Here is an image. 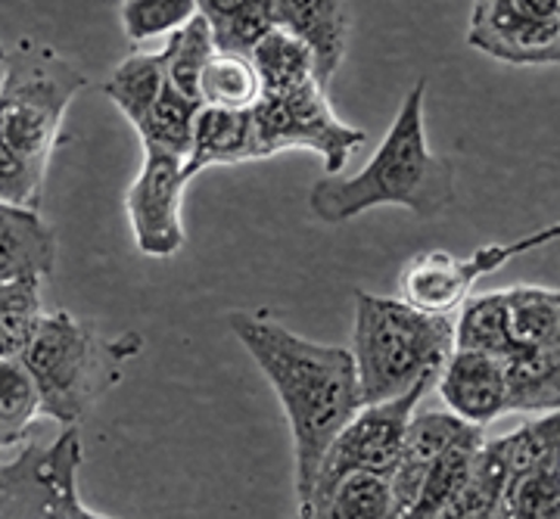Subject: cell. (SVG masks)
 <instances>
[{
    "label": "cell",
    "mask_w": 560,
    "mask_h": 519,
    "mask_svg": "<svg viewBox=\"0 0 560 519\" xmlns=\"http://www.w3.org/2000/svg\"><path fill=\"white\" fill-rule=\"evenodd\" d=\"M200 13L197 0H128L119 7L125 38L143 44L160 35H172Z\"/></svg>",
    "instance_id": "cell-30"
},
{
    "label": "cell",
    "mask_w": 560,
    "mask_h": 519,
    "mask_svg": "<svg viewBox=\"0 0 560 519\" xmlns=\"http://www.w3.org/2000/svg\"><path fill=\"white\" fill-rule=\"evenodd\" d=\"M455 349H474L495 358H508L514 352L511 327H508V299L504 290L480 293L464 302L455 320Z\"/></svg>",
    "instance_id": "cell-21"
},
{
    "label": "cell",
    "mask_w": 560,
    "mask_h": 519,
    "mask_svg": "<svg viewBox=\"0 0 560 519\" xmlns=\"http://www.w3.org/2000/svg\"><path fill=\"white\" fill-rule=\"evenodd\" d=\"M352 358L364 404L411 392L420 380L440 377L455 352V318L423 315L393 296L355 293Z\"/></svg>",
    "instance_id": "cell-3"
},
{
    "label": "cell",
    "mask_w": 560,
    "mask_h": 519,
    "mask_svg": "<svg viewBox=\"0 0 560 519\" xmlns=\"http://www.w3.org/2000/svg\"><path fill=\"white\" fill-rule=\"evenodd\" d=\"M495 519H560V458L511 470Z\"/></svg>",
    "instance_id": "cell-20"
},
{
    "label": "cell",
    "mask_w": 560,
    "mask_h": 519,
    "mask_svg": "<svg viewBox=\"0 0 560 519\" xmlns=\"http://www.w3.org/2000/svg\"><path fill=\"white\" fill-rule=\"evenodd\" d=\"M300 519H389V480L352 473Z\"/></svg>",
    "instance_id": "cell-29"
},
{
    "label": "cell",
    "mask_w": 560,
    "mask_h": 519,
    "mask_svg": "<svg viewBox=\"0 0 560 519\" xmlns=\"http://www.w3.org/2000/svg\"><path fill=\"white\" fill-rule=\"evenodd\" d=\"M504 261L501 243H486L474 256L458 259L445 249L418 252L405 261L399 274V299L423 315L452 318L455 308L470 299V290L482 274L499 271Z\"/></svg>",
    "instance_id": "cell-11"
},
{
    "label": "cell",
    "mask_w": 560,
    "mask_h": 519,
    "mask_svg": "<svg viewBox=\"0 0 560 519\" xmlns=\"http://www.w3.org/2000/svg\"><path fill=\"white\" fill-rule=\"evenodd\" d=\"M81 433L62 429L54 445H28L20 458L0 463V519H44L69 485H79Z\"/></svg>",
    "instance_id": "cell-10"
},
{
    "label": "cell",
    "mask_w": 560,
    "mask_h": 519,
    "mask_svg": "<svg viewBox=\"0 0 560 519\" xmlns=\"http://www.w3.org/2000/svg\"><path fill=\"white\" fill-rule=\"evenodd\" d=\"M259 160H268L283 150H312L324 160L330 178L342 172L349 156L368 140L361 128H352L334 113L330 97L308 81L287 94L261 97L253 109Z\"/></svg>",
    "instance_id": "cell-7"
},
{
    "label": "cell",
    "mask_w": 560,
    "mask_h": 519,
    "mask_svg": "<svg viewBox=\"0 0 560 519\" xmlns=\"http://www.w3.org/2000/svg\"><path fill=\"white\" fill-rule=\"evenodd\" d=\"M555 240H560V221H555L551 227H541L536 234H526L521 240L501 243V252H504V261H511L523 256V252H529V249H539V246H548V243Z\"/></svg>",
    "instance_id": "cell-33"
},
{
    "label": "cell",
    "mask_w": 560,
    "mask_h": 519,
    "mask_svg": "<svg viewBox=\"0 0 560 519\" xmlns=\"http://www.w3.org/2000/svg\"><path fill=\"white\" fill-rule=\"evenodd\" d=\"M165 81L168 79H165L160 54H135V57L121 60L116 72L103 81V94L116 103V109L135 128L153 109V103L160 101Z\"/></svg>",
    "instance_id": "cell-23"
},
{
    "label": "cell",
    "mask_w": 560,
    "mask_h": 519,
    "mask_svg": "<svg viewBox=\"0 0 560 519\" xmlns=\"http://www.w3.org/2000/svg\"><path fill=\"white\" fill-rule=\"evenodd\" d=\"M508 414L560 411V345L517 349L504 358Z\"/></svg>",
    "instance_id": "cell-16"
},
{
    "label": "cell",
    "mask_w": 560,
    "mask_h": 519,
    "mask_svg": "<svg viewBox=\"0 0 560 519\" xmlns=\"http://www.w3.org/2000/svg\"><path fill=\"white\" fill-rule=\"evenodd\" d=\"M504 299H508V327H511L514 352L560 345V290L517 283L504 290Z\"/></svg>",
    "instance_id": "cell-18"
},
{
    "label": "cell",
    "mask_w": 560,
    "mask_h": 519,
    "mask_svg": "<svg viewBox=\"0 0 560 519\" xmlns=\"http://www.w3.org/2000/svg\"><path fill=\"white\" fill-rule=\"evenodd\" d=\"M184 160L160 150H143L138 178L125 193V209L135 231V246L150 259H168L184 249Z\"/></svg>",
    "instance_id": "cell-9"
},
{
    "label": "cell",
    "mask_w": 560,
    "mask_h": 519,
    "mask_svg": "<svg viewBox=\"0 0 560 519\" xmlns=\"http://www.w3.org/2000/svg\"><path fill=\"white\" fill-rule=\"evenodd\" d=\"M427 81H418L389 125L371 162L342 178L327 175L308 193L312 215L324 224H346L381 205H399L418 219H436L455 200V168L427 140Z\"/></svg>",
    "instance_id": "cell-2"
},
{
    "label": "cell",
    "mask_w": 560,
    "mask_h": 519,
    "mask_svg": "<svg viewBox=\"0 0 560 519\" xmlns=\"http://www.w3.org/2000/svg\"><path fill=\"white\" fill-rule=\"evenodd\" d=\"M44 519H116V517H103V514H97V510L84 507L79 498V485H69L60 498L54 500V507L47 510V517Z\"/></svg>",
    "instance_id": "cell-32"
},
{
    "label": "cell",
    "mask_w": 560,
    "mask_h": 519,
    "mask_svg": "<svg viewBox=\"0 0 560 519\" xmlns=\"http://www.w3.org/2000/svg\"><path fill=\"white\" fill-rule=\"evenodd\" d=\"M249 60L256 66V75H259L261 97L287 94L293 87L315 81L308 50L296 38H290L287 32H280V28H275L268 38L261 40Z\"/></svg>",
    "instance_id": "cell-26"
},
{
    "label": "cell",
    "mask_w": 560,
    "mask_h": 519,
    "mask_svg": "<svg viewBox=\"0 0 560 519\" xmlns=\"http://www.w3.org/2000/svg\"><path fill=\"white\" fill-rule=\"evenodd\" d=\"M202 103L184 97L178 87H172L165 81V91L160 101L153 103V109L135 125L143 150H160V153H172L187 162L190 156V143H194V125L200 116Z\"/></svg>",
    "instance_id": "cell-19"
},
{
    "label": "cell",
    "mask_w": 560,
    "mask_h": 519,
    "mask_svg": "<svg viewBox=\"0 0 560 519\" xmlns=\"http://www.w3.org/2000/svg\"><path fill=\"white\" fill-rule=\"evenodd\" d=\"M200 13L209 22L215 54L249 60L261 40L275 32L271 0H202Z\"/></svg>",
    "instance_id": "cell-17"
},
{
    "label": "cell",
    "mask_w": 560,
    "mask_h": 519,
    "mask_svg": "<svg viewBox=\"0 0 560 519\" xmlns=\"http://www.w3.org/2000/svg\"><path fill=\"white\" fill-rule=\"evenodd\" d=\"M212 54H215V44H212L209 22L202 13H197L187 25H180L178 32H172L160 50V62L168 84L178 87L184 97L200 103L202 69L212 60Z\"/></svg>",
    "instance_id": "cell-22"
},
{
    "label": "cell",
    "mask_w": 560,
    "mask_h": 519,
    "mask_svg": "<svg viewBox=\"0 0 560 519\" xmlns=\"http://www.w3.org/2000/svg\"><path fill=\"white\" fill-rule=\"evenodd\" d=\"M234 337L271 382L293 436L296 507L312 498L318 470L330 445L364 408L355 358L340 345L302 340L278 320L231 315Z\"/></svg>",
    "instance_id": "cell-1"
},
{
    "label": "cell",
    "mask_w": 560,
    "mask_h": 519,
    "mask_svg": "<svg viewBox=\"0 0 560 519\" xmlns=\"http://www.w3.org/2000/svg\"><path fill=\"white\" fill-rule=\"evenodd\" d=\"M57 268V234L35 209L0 202V283L47 280Z\"/></svg>",
    "instance_id": "cell-14"
},
{
    "label": "cell",
    "mask_w": 560,
    "mask_h": 519,
    "mask_svg": "<svg viewBox=\"0 0 560 519\" xmlns=\"http://www.w3.org/2000/svg\"><path fill=\"white\" fill-rule=\"evenodd\" d=\"M40 417L38 386L22 358H0V448L25 439Z\"/></svg>",
    "instance_id": "cell-28"
},
{
    "label": "cell",
    "mask_w": 560,
    "mask_h": 519,
    "mask_svg": "<svg viewBox=\"0 0 560 519\" xmlns=\"http://www.w3.org/2000/svg\"><path fill=\"white\" fill-rule=\"evenodd\" d=\"M0 143L47 175L62 119L88 79L54 47L22 38L0 50Z\"/></svg>",
    "instance_id": "cell-5"
},
{
    "label": "cell",
    "mask_w": 560,
    "mask_h": 519,
    "mask_svg": "<svg viewBox=\"0 0 560 519\" xmlns=\"http://www.w3.org/2000/svg\"><path fill=\"white\" fill-rule=\"evenodd\" d=\"M467 44L508 66H560V0H482Z\"/></svg>",
    "instance_id": "cell-8"
},
{
    "label": "cell",
    "mask_w": 560,
    "mask_h": 519,
    "mask_svg": "<svg viewBox=\"0 0 560 519\" xmlns=\"http://www.w3.org/2000/svg\"><path fill=\"white\" fill-rule=\"evenodd\" d=\"M440 399L448 414H455L470 426H486L501 414H508V377H504V358L474 352V349H455L448 364L442 367Z\"/></svg>",
    "instance_id": "cell-13"
},
{
    "label": "cell",
    "mask_w": 560,
    "mask_h": 519,
    "mask_svg": "<svg viewBox=\"0 0 560 519\" xmlns=\"http://www.w3.org/2000/svg\"><path fill=\"white\" fill-rule=\"evenodd\" d=\"M40 283L25 278L0 283V358H22L44 323Z\"/></svg>",
    "instance_id": "cell-25"
},
{
    "label": "cell",
    "mask_w": 560,
    "mask_h": 519,
    "mask_svg": "<svg viewBox=\"0 0 560 519\" xmlns=\"http://www.w3.org/2000/svg\"><path fill=\"white\" fill-rule=\"evenodd\" d=\"M504 482H508V470L495 455V448L486 441L474 460L470 476L460 485V492L448 504L442 519H495L501 495H504Z\"/></svg>",
    "instance_id": "cell-27"
},
{
    "label": "cell",
    "mask_w": 560,
    "mask_h": 519,
    "mask_svg": "<svg viewBox=\"0 0 560 519\" xmlns=\"http://www.w3.org/2000/svg\"><path fill=\"white\" fill-rule=\"evenodd\" d=\"M44 178L28 162H22L16 153H10L0 143V202L20 205V209H35L38 212L40 193H44Z\"/></svg>",
    "instance_id": "cell-31"
},
{
    "label": "cell",
    "mask_w": 560,
    "mask_h": 519,
    "mask_svg": "<svg viewBox=\"0 0 560 519\" xmlns=\"http://www.w3.org/2000/svg\"><path fill=\"white\" fill-rule=\"evenodd\" d=\"M261 101V84L256 66L246 57L212 54L200 79V103L209 109L249 113Z\"/></svg>",
    "instance_id": "cell-24"
},
{
    "label": "cell",
    "mask_w": 560,
    "mask_h": 519,
    "mask_svg": "<svg viewBox=\"0 0 560 519\" xmlns=\"http://www.w3.org/2000/svg\"><path fill=\"white\" fill-rule=\"evenodd\" d=\"M440 377L420 380L411 392L399 399L381 401V404H364L352 423L342 429L337 441L330 445L327 458L320 463L318 480L312 488V498L296 507V519L315 510L320 500L327 498L346 476L352 473H374V476H393L405 451V433L415 417L423 396L436 386Z\"/></svg>",
    "instance_id": "cell-6"
},
{
    "label": "cell",
    "mask_w": 560,
    "mask_h": 519,
    "mask_svg": "<svg viewBox=\"0 0 560 519\" xmlns=\"http://www.w3.org/2000/svg\"><path fill=\"white\" fill-rule=\"evenodd\" d=\"M140 352L138 333L103 340L88 323L69 311L44 315L38 337L25 349L22 364L38 386L40 414L79 426L88 411L121 380L125 361Z\"/></svg>",
    "instance_id": "cell-4"
},
{
    "label": "cell",
    "mask_w": 560,
    "mask_h": 519,
    "mask_svg": "<svg viewBox=\"0 0 560 519\" xmlns=\"http://www.w3.org/2000/svg\"><path fill=\"white\" fill-rule=\"evenodd\" d=\"M275 28L296 38L312 57V72L324 94L340 69L349 44L352 10L340 0H271Z\"/></svg>",
    "instance_id": "cell-12"
},
{
    "label": "cell",
    "mask_w": 560,
    "mask_h": 519,
    "mask_svg": "<svg viewBox=\"0 0 560 519\" xmlns=\"http://www.w3.org/2000/svg\"><path fill=\"white\" fill-rule=\"evenodd\" d=\"M253 160H259L253 109L249 113H228V109L202 106L197 125H194L190 156L184 162L187 180L197 178L209 165H241V162Z\"/></svg>",
    "instance_id": "cell-15"
}]
</instances>
